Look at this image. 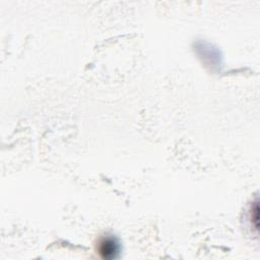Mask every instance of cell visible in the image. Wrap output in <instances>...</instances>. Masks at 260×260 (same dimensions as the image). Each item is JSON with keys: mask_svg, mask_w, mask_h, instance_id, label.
I'll list each match as a JSON object with an SVG mask.
<instances>
[{"mask_svg": "<svg viewBox=\"0 0 260 260\" xmlns=\"http://www.w3.org/2000/svg\"><path fill=\"white\" fill-rule=\"evenodd\" d=\"M98 252L104 259H115L120 254V245L114 237H104L98 243Z\"/></svg>", "mask_w": 260, "mask_h": 260, "instance_id": "6da1fadb", "label": "cell"}, {"mask_svg": "<svg viewBox=\"0 0 260 260\" xmlns=\"http://www.w3.org/2000/svg\"><path fill=\"white\" fill-rule=\"evenodd\" d=\"M250 215H251V224L253 228L255 229V231L257 232L259 228V206H258L257 201L253 203V207L251 208Z\"/></svg>", "mask_w": 260, "mask_h": 260, "instance_id": "7a4b0ae2", "label": "cell"}]
</instances>
